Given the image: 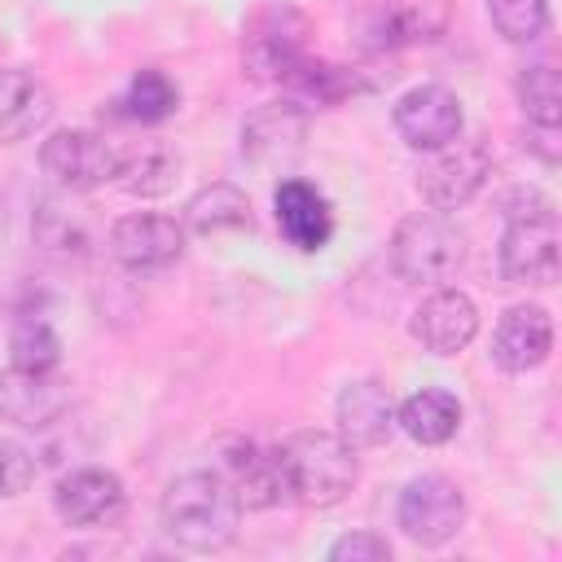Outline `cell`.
Listing matches in <instances>:
<instances>
[{"mask_svg": "<svg viewBox=\"0 0 562 562\" xmlns=\"http://www.w3.org/2000/svg\"><path fill=\"white\" fill-rule=\"evenodd\" d=\"M241 505L220 470H189L162 492V531L193 553H220L233 544Z\"/></svg>", "mask_w": 562, "mask_h": 562, "instance_id": "obj_1", "label": "cell"}, {"mask_svg": "<svg viewBox=\"0 0 562 562\" xmlns=\"http://www.w3.org/2000/svg\"><path fill=\"white\" fill-rule=\"evenodd\" d=\"M277 470H281V487L285 501L307 505V509H329L338 505L351 487H356V448L342 435L329 430H294L281 439V448L272 452Z\"/></svg>", "mask_w": 562, "mask_h": 562, "instance_id": "obj_2", "label": "cell"}, {"mask_svg": "<svg viewBox=\"0 0 562 562\" xmlns=\"http://www.w3.org/2000/svg\"><path fill=\"white\" fill-rule=\"evenodd\" d=\"M501 237V272L518 285H553L558 281V211L540 189H522L509 198Z\"/></svg>", "mask_w": 562, "mask_h": 562, "instance_id": "obj_3", "label": "cell"}, {"mask_svg": "<svg viewBox=\"0 0 562 562\" xmlns=\"http://www.w3.org/2000/svg\"><path fill=\"white\" fill-rule=\"evenodd\" d=\"M465 259V237L457 233V224L443 220V211H417L404 215L391 233V268L400 272V281L413 285H430V281H448Z\"/></svg>", "mask_w": 562, "mask_h": 562, "instance_id": "obj_4", "label": "cell"}, {"mask_svg": "<svg viewBox=\"0 0 562 562\" xmlns=\"http://www.w3.org/2000/svg\"><path fill=\"white\" fill-rule=\"evenodd\" d=\"M452 22L448 0H364L351 13V35L369 53H395L413 44H435Z\"/></svg>", "mask_w": 562, "mask_h": 562, "instance_id": "obj_5", "label": "cell"}, {"mask_svg": "<svg viewBox=\"0 0 562 562\" xmlns=\"http://www.w3.org/2000/svg\"><path fill=\"white\" fill-rule=\"evenodd\" d=\"M40 167L70 193H92L110 180H119L123 149L88 127H61L40 145Z\"/></svg>", "mask_w": 562, "mask_h": 562, "instance_id": "obj_6", "label": "cell"}, {"mask_svg": "<svg viewBox=\"0 0 562 562\" xmlns=\"http://www.w3.org/2000/svg\"><path fill=\"white\" fill-rule=\"evenodd\" d=\"M307 35H312V26H307V18L294 4L277 0V4L259 9L250 18V26H246V40H241L246 75L250 79H277L281 83L307 57Z\"/></svg>", "mask_w": 562, "mask_h": 562, "instance_id": "obj_7", "label": "cell"}, {"mask_svg": "<svg viewBox=\"0 0 562 562\" xmlns=\"http://www.w3.org/2000/svg\"><path fill=\"white\" fill-rule=\"evenodd\" d=\"M487 176H492V149L479 136H452L448 145L430 149L417 176V193L430 211H457L487 184Z\"/></svg>", "mask_w": 562, "mask_h": 562, "instance_id": "obj_8", "label": "cell"}, {"mask_svg": "<svg viewBox=\"0 0 562 562\" xmlns=\"http://www.w3.org/2000/svg\"><path fill=\"white\" fill-rule=\"evenodd\" d=\"M395 518L413 544L435 549V544H448L465 527V496L448 474H417L404 483Z\"/></svg>", "mask_w": 562, "mask_h": 562, "instance_id": "obj_9", "label": "cell"}, {"mask_svg": "<svg viewBox=\"0 0 562 562\" xmlns=\"http://www.w3.org/2000/svg\"><path fill=\"white\" fill-rule=\"evenodd\" d=\"M53 509L66 527H79V531H105L114 527L123 514H127V492H123V479L101 470V465H83V470H70L57 492H53Z\"/></svg>", "mask_w": 562, "mask_h": 562, "instance_id": "obj_10", "label": "cell"}, {"mask_svg": "<svg viewBox=\"0 0 562 562\" xmlns=\"http://www.w3.org/2000/svg\"><path fill=\"white\" fill-rule=\"evenodd\" d=\"M110 250L136 277L162 272L184 255V224H176L171 215H154V211L123 215L110 228Z\"/></svg>", "mask_w": 562, "mask_h": 562, "instance_id": "obj_11", "label": "cell"}, {"mask_svg": "<svg viewBox=\"0 0 562 562\" xmlns=\"http://www.w3.org/2000/svg\"><path fill=\"white\" fill-rule=\"evenodd\" d=\"M461 127H465L461 101H457V92H448L443 83L408 88V92L395 101V132L404 136L408 149H439V145H448L452 136H461Z\"/></svg>", "mask_w": 562, "mask_h": 562, "instance_id": "obj_12", "label": "cell"}, {"mask_svg": "<svg viewBox=\"0 0 562 562\" xmlns=\"http://www.w3.org/2000/svg\"><path fill=\"white\" fill-rule=\"evenodd\" d=\"M413 338L435 356H457L479 334V307L465 290H435L413 312Z\"/></svg>", "mask_w": 562, "mask_h": 562, "instance_id": "obj_13", "label": "cell"}, {"mask_svg": "<svg viewBox=\"0 0 562 562\" xmlns=\"http://www.w3.org/2000/svg\"><path fill=\"white\" fill-rule=\"evenodd\" d=\"M553 351V321L544 307L536 303H518L496 321L492 334V360L505 373H527L536 364H544Z\"/></svg>", "mask_w": 562, "mask_h": 562, "instance_id": "obj_14", "label": "cell"}, {"mask_svg": "<svg viewBox=\"0 0 562 562\" xmlns=\"http://www.w3.org/2000/svg\"><path fill=\"white\" fill-rule=\"evenodd\" d=\"M70 395L53 373H31V369H9L0 373V417L26 430H44L66 413Z\"/></svg>", "mask_w": 562, "mask_h": 562, "instance_id": "obj_15", "label": "cell"}, {"mask_svg": "<svg viewBox=\"0 0 562 562\" xmlns=\"http://www.w3.org/2000/svg\"><path fill=\"white\" fill-rule=\"evenodd\" d=\"M272 206H277V228L290 246L299 250H321L329 237H334V211L325 202V193L307 180H281V189L272 193Z\"/></svg>", "mask_w": 562, "mask_h": 562, "instance_id": "obj_16", "label": "cell"}, {"mask_svg": "<svg viewBox=\"0 0 562 562\" xmlns=\"http://www.w3.org/2000/svg\"><path fill=\"white\" fill-rule=\"evenodd\" d=\"M334 417H338V435L351 448H378L395 435V400H391L386 386H378L369 378L342 386V395L334 404Z\"/></svg>", "mask_w": 562, "mask_h": 562, "instance_id": "obj_17", "label": "cell"}, {"mask_svg": "<svg viewBox=\"0 0 562 562\" xmlns=\"http://www.w3.org/2000/svg\"><path fill=\"white\" fill-rule=\"evenodd\" d=\"M220 474L228 479L241 509H268V505L285 501L281 470H277L272 452H259L250 439H233L220 448Z\"/></svg>", "mask_w": 562, "mask_h": 562, "instance_id": "obj_18", "label": "cell"}, {"mask_svg": "<svg viewBox=\"0 0 562 562\" xmlns=\"http://www.w3.org/2000/svg\"><path fill=\"white\" fill-rule=\"evenodd\" d=\"M53 119V88L35 70H0V145L26 140Z\"/></svg>", "mask_w": 562, "mask_h": 562, "instance_id": "obj_19", "label": "cell"}, {"mask_svg": "<svg viewBox=\"0 0 562 562\" xmlns=\"http://www.w3.org/2000/svg\"><path fill=\"white\" fill-rule=\"evenodd\" d=\"M395 426H400L413 443L439 448V443H448V439L461 430V404H457L452 391L426 386V391L408 395V400L395 408Z\"/></svg>", "mask_w": 562, "mask_h": 562, "instance_id": "obj_20", "label": "cell"}, {"mask_svg": "<svg viewBox=\"0 0 562 562\" xmlns=\"http://www.w3.org/2000/svg\"><path fill=\"white\" fill-rule=\"evenodd\" d=\"M303 114L294 105H268L259 114L246 119L241 127V149L255 158V162H272V158H294L303 149Z\"/></svg>", "mask_w": 562, "mask_h": 562, "instance_id": "obj_21", "label": "cell"}, {"mask_svg": "<svg viewBox=\"0 0 562 562\" xmlns=\"http://www.w3.org/2000/svg\"><path fill=\"white\" fill-rule=\"evenodd\" d=\"M176 110H180V88L154 66L136 70L132 83L110 101V114L123 119V123H162Z\"/></svg>", "mask_w": 562, "mask_h": 562, "instance_id": "obj_22", "label": "cell"}, {"mask_svg": "<svg viewBox=\"0 0 562 562\" xmlns=\"http://www.w3.org/2000/svg\"><path fill=\"white\" fill-rule=\"evenodd\" d=\"M180 176V154L162 140H145L140 149L123 154V167H119V184L132 193V198H162Z\"/></svg>", "mask_w": 562, "mask_h": 562, "instance_id": "obj_23", "label": "cell"}, {"mask_svg": "<svg viewBox=\"0 0 562 562\" xmlns=\"http://www.w3.org/2000/svg\"><path fill=\"white\" fill-rule=\"evenodd\" d=\"M184 220L193 233H206V237L211 233H237V228H250V202L233 184H206L189 198Z\"/></svg>", "mask_w": 562, "mask_h": 562, "instance_id": "obj_24", "label": "cell"}, {"mask_svg": "<svg viewBox=\"0 0 562 562\" xmlns=\"http://www.w3.org/2000/svg\"><path fill=\"white\" fill-rule=\"evenodd\" d=\"M281 83H285L290 97L303 101V105H338L347 92H356V75H347L342 66H329V61H321V57H312V53H307Z\"/></svg>", "mask_w": 562, "mask_h": 562, "instance_id": "obj_25", "label": "cell"}, {"mask_svg": "<svg viewBox=\"0 0 562 562\" xmlns=\"http://www.w3.org/2000/svg\"><path fill=\"white\" fill-rule=\"evenodd\" d=\"M518 105H522V114H527V123H536V127H558V119H562V92H558V70L549 66V61H540V66H527L522 75H518Z\"/></svg>", "mask_w": 562, "mask_h": 562, "instance_id": "obj_26", "label": "cell"}, {"mask_svg": "<svg viewBox=\"0 0 562 562\" xmlns=\"http://www.w3.org/2000/svg\"><path fill=\"white\" fill-rule=\"evenodd\" d=\"M9 356H13V369L53 373L61 364V338L53 334L48 321H18V329L9 338Z\"/></svg>", "mask_w": 562, "mask_h": 562, "instance_id": "obj_27", "label": "cell"}, {"mask_svg": "<svg viewBox=\"0 0 562 562\" xmlns=\"http://www.w3.org/2000/svg\"><path fill=\"white\" fill-rule=\"evenodd\" d=\"M487 18L509 44H531L549 31V0H487Z\"/></svg>", "mask_w": 562, "mask_h": 562, "instance_id": "obj_28", "label": "cell"}, {"mask_svg": "<svg viewBox=\"0 0 562 562\" xmlns=\"http://www.w3.org/2000/svg\"><path fill=\"white\" fill-rule=\"evenodd\" d=\"M40 224H57V233H40L44 237V246L48 250H57V255H79L83 246H88V233H83V215H75V220H66V211L57 206V202H44L40 206Z\"/></svg>", "mask_w": 562, "mask_h": 562, "instance_id": "obj_29", "label": "cell"}, {"mask_svg": "<svg viewBox=\"0 0 562 562\" xmlns=\"http://www.w3.org/2000/svg\"><path fill=\"white\" fill-rule=\"evenodd\" d=\"M35 479V461L18 439H0V496H22Z\"/></svg>", "mask_w": 562, "mask_h": 562, "instance_id": "obj_30", "label": "cell"}, {"mask_svg": "<svg viewBox=\"0 0 562 562\" xmlns=\"http://www.w3.org/2000/svg\"><path fill=\"white\" fill-rule=\"evenodd\" d=\"M386 558H391V544L373 531H351L329 544V562H386Z\"/></svg>", "mask_w": 562, "mask_h": 562, "instance_id": "obj_31", "label": "cell"}]
</instances>
